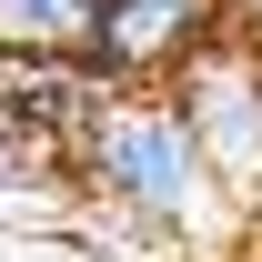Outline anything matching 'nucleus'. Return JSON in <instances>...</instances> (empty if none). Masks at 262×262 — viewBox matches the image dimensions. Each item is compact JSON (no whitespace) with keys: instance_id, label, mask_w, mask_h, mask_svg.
Masks as SVG:
<instances>
[{"instance_id":"obj_1","label":"nucleus","mask_w":262,"mask_h":262,"mask_svg":"<svg viewBox=\"0 0 262 262\" xmlns=\"http://www.w3.org/2000/svg\"><path fill=\"white\" fill-rule=\"evenodd\" d=\"M91 182L121 212H141L151 232H212L222 222V202L232 182L212 171V151H202V131L182 121V101H101V121H91Z\"/></svg>"},{"instance_id":"obj_2","label":"nucleus","mask_w":262,"mask_h":262,"mask_svg":"<svg viewBox=\"0 0 262 262\" xmlns=\"http://www.w3.org/2000/svg\"><path fill=\"white\" fill-rule=\"evenodd\" d=\"M171 81H182V121L202 131L212 171L232 192H262V51H252V31H212Z\"/></svg>"},{"instance_id":"obj_3","label":"nucleus","mask_w":262,"mask_h":262,"mask_svg":"<svg viewBox=\"0 0 262 262\" xmlns=\"http://www.w3.org/2000/svg\"><path fill=\"white\" fill-rule=\"evenodd\" d=\"M212 31H232V0H91L81 61H91L101 81L141 91V81H171Z\"/></svg>"},{"instance_id":"obj_4","label":"nucleus","mask_w":262,"mask_h":262,"mask_svg":"<svg viewBox=\"0 0 262 262\" xmlns=\"http://www.w3.org/2000/svg\"><path fill=\"white\" fill-rule=\"evenodd\" d=\"M91 40V0H0V51H71Z\"/></svg>"},{"instance_id":"obj_5","label":"nucleus","mask_w":262,"mask_h":262,"mask_svg":"<svg viewBox=\"0 0 262 262\" xmlns=\"http://www.w3.org/2000/svg\"><path fill=\"white\" fill-rule=\"evenodd\" d=\"M232 20H242V31H262V0H232Z\"/></svg>"}]
</instances>
